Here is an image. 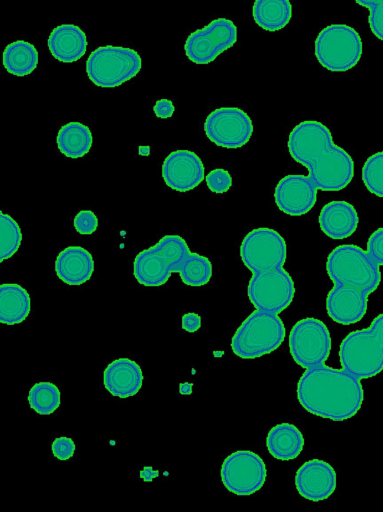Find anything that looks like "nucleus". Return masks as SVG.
<instances>
[{"instance_id":"obj_1","label":"nucleus","mask_w":383,"mask_h":512,"mask_svg":"<svg viewBox=\"0 0 383 512\" xmlns=\"http://www.w3.org/2000/svg\"><path fill=\"white\" fill-rule=\"evenodd\" d=\"M287 148L292 159L309 170L319 190H342L354 177L352 157L333 142L331 131L319 121L298 123L289 133Z\"/></svg>"},{"instance_id":"obj_2","label":"nucleus","mask_w":383,"mask_h":512,"mask_svg":"<svg viewBox=\"0 0 383 512\" xmlns=\"http://www.w3.org/2000/svg\"><path fill=\"white\" fill-rule=\"evenodd\" d=\"M296 393L307 412L332 421L354 417L364 400L359 378L325 364L307 368L298 380Z\"/></svg>"},{"instance_id":"obj_3","label":"nucleus","mask_w":383,"mask_h":512,"mask_svg":"<svg viewBox=\"0 0 383 512\" xmlns=\"http://www.w3.org/2000/svg\"><path fill=\"white\" fill-rule=\"evenodd\" d=\"M190 252L181 236L165 235L155 245L136 255L133 275L141 285L161 286L168 281L171 273H181Z\"/></svg>"},{"instance_id":"obj_4","label":"nucleus","mask_w":383,"mask_h":512,"mask_svg":"<svg viewBox=\"0 0 383 512\" xmlns=\"http://www.w3.org/2000/svg\"><path fill=\"white\" fill-rule=\"evenodd\" d=\"M285 339V326L278 313L255 309L235 331L233 353L242 359H255L275 351Z\"/></svg>"},{"instance_id":"obj_5","label":"nucleus","mask_w":383,"mask_h":512,"mask_svg":"<svg viewBox=\"0 0 383 512\" xmlns=\"http://www.w3.org/2000/svg\"><path fill=\"white\" fill-rule=\"evenodd\" d=\"M326 271L334 284L354 287L371 294L381 281L379 265L367 251L354 244L335 247L328 255Z\"/></svg>"},{"instance_id":"obj_6","label":"nucleus","mask_w":383,"mask_h":512,"mask_svg":"<svg viewBox=\"0 0 383 512\" xmlns=\"http://www.w3.org/2000/svg\"><path fill=\"white\" fill-rule=\"evenodd\" d=\"M362 55L359 33L346 24H331L315 39V56L331 72H346L356 66Z\"/></svg>"},{"instance_id":"obj_7","label":"nucleus","mask_w":383,"mask_h":512,"mask_svg":"<svg viewBox=\"0 0 383 512\" xmlns=\"http://www.w3.org/2000/svg\"><path fill=\"white\" fill-rule=\"evenodd\" d=\"M141 69V57L131 48L101 46L92 51L86 61L90 81L98 87H117L133 77Z\"/></svg>"},{"instance_id":"obj_8","label":"nucleus","mask_w":383,"mask_h":512,"mask_svg":"<svg viewBox=\"0 0 383 512\" xmlns=\"http://www.w3.org/2000/svg\"><path fill=\"white\" fill-rule=\"evenodd\" d=\"M339 359L344 370L361 379L383 370V346L370 328L350 332L341 342Z\"/></svg>"},{"instance_id":"obj_9","label":"nucleus","mask_w":383,"mask_h":512,"mask_svg":"<svg viewBox=\"0 0 383 512\" xmlns=\"http://www.w3.org/2000/svg\"><path fill=\"white\" fill-rule=\"evenodd\" d=\"M289 350L293 360L305 369L324 364L331 351L328 327L313 317L297 321L289 333Z\"/></svg>"},{"instance_id":"obj_10","label":"nucleus","mask_w":383,"mask_h":512,"mask_svg":"<svg viewBox=\"0 0 383 512\" xmlns=\"http://www.w3.org/2000/svg\"><path fill=\"white\" fill-rule=\"evenodd\" d=\"M239 254L252 273L264 272L283 267L287 259V244L276 230L259 227L244 236Z\"/></svg>"},{"instance_id":"obj_11","label":"nucleus","mask_w":383,"mask_h":512,"mask_svg":"<svg viewBox=\"0 0 383 512\" xmlns=\"http://www.w3.org/2000/svg\"><path fill=\"white\" fill-rule=\"evenodd\" d=\"M267 469L261 457L250 450H237L222 462L221 481L224 487L238 496H249L265 484Z\"/></svg>"},{"instance_id":"obj_12","label":"nucleus","mask_w":383,"mask_h":512,"mask_svg":"<svg viewBox=\"0 0 383 512\" xmlns=\"http://www.w3.org/2000/svg\"><path fill=\"white\" fill-rule=\"evenodd\" d=\"M247 295L255 309L279 314L292 303L295 284L283 267L253 273L247 286Z\"/></svg>"},{"instance_id":"obj_13","label":"nucleus","mask_w":383,"mask_h":512,"mask_svg":"<svg viewBox=\"0 0 383 512\" xmlns=\"http://www.w3.org/2000/svg\"><path fill=\"white\" fill-rule=\"evenodd\" d=\"M236 41V25L230 19L220 17L187 37L185 54L194 64H209Z\"/></svg>"},{"instance_id":"obj_14","label":"nucleus","mask_w":383,"mask_h":512,"mask_svg":"<svg viewBox=\"0 0 383 512\" xmlns=\"http://www.w3.org/2000/svg\"><path fill=\"white\" fill-rule=\"evenodd\" d=\"M250 116L237 107H221L213 110L204 122V132L215 145L236 149L246 145L253 134Z\"/></svg>"},{"instance_id":"obj_15","label":"nucleus","mask_w":383,"mask_h":512,"mask_svg":"<svg viewBox=\"0 0 383 512\" xmlns=\"http://www.w3.org/2000/svg\"><path fill=\"white\" fill-rule=\"evenodd\" d=\"M317 190L309 175H286L275 187L274 201L281 212L290 216H302L314 207Z\"/></svg>"},{"instance_id":"obj_16","label":"nucleus","mask_w":383,"mask_h":512,"mask_svg":"<svg viewBox=\"0 0 383 512\" xmlns=\"http://www.w3.org/2000/svg\"><path fill=\"white\" fill-rule=\"evenodd\" d=\"M204 172L201 158L190 150L173 151L162 164L165 184L178 192L196 188L204 180Z\"/></svg>"},{"instance_id":"obj_17","label":"nucleus","mask_w":383,"mask_h":512,"mask_svg":"<svg viewBox=\"0 0 383 512\" xmlns=\"http://www.w3.org/2000/svg\"><path fill=\"white\" fill-rule=\"evenodd\" d=\"M294 482L300 496L318 502L329 498L334 493L337 475L328 462L311 459L298 468Z\"/></svg>"},{"instance_id":"obj_18","label":"nucleus","mask_w":383,"mask_h":512,"mask_svg":"<svg viewBox=\"0 0 383 512\" xmlns=\"http://www.w3.org/2000/svg\"><path fill=\"white\" fill-rule=\"evenodd\" d=\"M368 296L367 292L360 289L334 284L326 298L327 314L338 324L357 323L366 314Z\"/></svg>"},{"instance_id":"obj_19","label":"nucleus","mask_w":383,"mask_h":512,"mask_svg":"<svg viewBox=\"0 0 383 512\" xmlns=\"http://www.w3.org/2000/svg\"><path fill=\"white\" fill-rule=\"evenodd\" d=\"M103 384L111 395L127 398L139 392L143 384V373L135 361L118 358L105 368Z\"/></svg>"},{"instance_id":"obj_20","label":"nucleus","mask_w":383,"mask_h":512,"mask_svg":"<svg viewBox=\"0 0 383 512\" xmlns=\"http://www.w3.org/2000/svg\"><path fill=\"white\" fill-rule=\"evenodd\" d=\"M318 223L322 232L329 238L345 239L356 231L359 216L349 202L330 201L321 208Z\"/></svg>"},{"instance_id":"obj_21","label":"nucleus","mask_w":383,"mask_h":512,"mask_svg":"<svg viewBox=\"0 0 383 512\" xmlns=\"http://www.w3.org/2000/svg\"><path fill=\"white\" fill-rule=\"evenodd\" d=\"M95 263L91 253L81 246H68L56 257L55 272L67 285H81L94 272Z\"/></svg>"},{"instance_id":"obj_22","label":"nucleus","mask_w":383,"mask_h":512,"mask_svg":"<svg viewBox=\"0 0 383 512\" xmlns=\"http://www.w3.org/2000/svg\"><path fill=\"white\" fill-rule=\"evenodd\" d=\"M47 45L55 59L64 63H72L84 56L88 41L80 27L73 24H61L51 31Z\"/></svg>"},{"instance_id":"obj_23","label":"nucleus","mask_w":383,"mask_h":512,"mask_svg":"<svg viewBox=\"0 0 383 512\" xmlns=\"http://www.w3.org/2000/svg\"><path fill=\"white\" fill-rule=\"evenodd\" d=\"M269 454L282 461L295 459L304 447L301 431L291 423H280L272 427L266 437Z\"/></svg>"},{"instance_id":"obj_24","label":"nucleus","mask_w":383,"mask_h":512,"mask_svg":"<svg viewBox=\"0 0 383 512\" xmlns=\"http://www.w3.org/2000/svg\"><path fill=\"white\" fill-rule=\"evenodd\" d=\"M31 311V299L25 288L15 283L0 286V322L14 325L23 322Z\"/></svg>"},{"instance_id":"obj_25","label":"nucleus","mask_w":383,"mask_h":512,"mask_svg":"<svg viewBox=\"0 0 383 512\" xmlns=\"http://www.w3.org/2000/svg\"><path fill=\"white\" fill-rule=\"evenodd\" d=\"M255 23L263 30L275 32L283 29L292 17L289 0H255L252 8Z\"/></svg>"},{"instance_id":"obj_26","label":"nucleus","mask_w":383,"mask_h":512,"mask_svg":"<svg viewBox=\"0 0 383 512\" xmlns=\"http://www.w3.org/2000/svg\"><path fill=\"white\" fill-rule=\"evenodd\" d=\"M92 142L93 137L89 127L80 122H69L58 131V149L68 158L85 156L90 151Z\"/></svg>"},{"instance_id":"obj_27","label":"nucleus","mask_w":383,"mask_h":512,"mask_svg":"<svg viewBox=\"0 0 383 512\" xmlns=\"http://www.w3.org/2000/svg\"><path fill=\"white\" fill-rule=\"evenodd\" d=\"M39 54L35 46L24 40L8 44L3 51V66L15 76L31 74L37 67Z\"/></svg>"},{"instance_id":"obj_28","label":"nucleus","mask_w":383,"mask_h":512,"mask_svg":"<svg viewBox=\"0 0 383 512\" xmlns=\"http://www.w3.org/2000/svg\"><path fill=\"white\" fill-rule=\"evenodd\" d=\"M28 402L30 407L39 415H50L60 405V390L51 382L35 383L29 390Z\"/></svg>"},{"instance_id":"obj_29","label":"nucleus","mask_w":383,"mask_h":512,"mask_svg":"<svg viewBox=\"0 0 383 512\" xmlns=\"http://www.w3.org/2000/svg\"><path fill=\"white\" fill-rule=\"evenodd\" d=\"M212 277L210 260L198 253L190 252L180 273L182 282L188 286L199 287L207 284Z\"/></svg>"},{"instance_id":"obj_30","label":"nucleus","mask_w":383,"mask_h":512,"mask_svg":"<svg viewBox=\"0 0 383 512\" xmlns=\"http://www.w3.org/2000/svg\"><path fill=\"white\" fill-rule=\"evenodd\" d=\"M22 241L18 223L8 214L0 213V262L11 258Z\"/></svg>"},{"instance_id":"obj_31","label":"nucleus","mask_w":383,"mask_h":512,"mask_svg":"<svg viewBox=\"0 0 383 512\" xmlns=\"http://www.w3.org/2000/svg\"><path fill=\"white\" fill-rule=\"evenodd\" d=\"M362 181L370 193L383 197V151L366 159L362 166Z\"/></svg>"},{"instance_id":"obj_32","label":"nucleus","mask_w":383,"mask_h":512,"mask_svg":"<svg viewBox=\"0 0 383 512\" xmlns=\"http://www.w3.org/2000/svg\"><path fill=\"white\" fill-rule=\"evenodd\" d=\"M369 9L368 24L376 38L383 41V0H354Z\"/></svg>"},{"instance_id":"obj_33","label":"nucleus","mask_w":383,"mask_h":512,"mask_svg":"<svg viewBox=\"0 0 383 512\" xmlns=\"http://www.w3.org/2000/svg\"><path fill=\"white\" fill-rule=\"evenodd\" d=\"M205 180L209 190L216 194L227 192L233 183L230 173L223 168L211 170Z\"/></svg>"},{"instance_id":"obj_34","label":"nucleus","mask_w":383,"mask_h":512,"mask_svg":"<svg viewBox=\"0 0 383 512\" xmlns=\"http://www.w3.org/2000/svg\"><path fill=\"white\" fill-rule=\"evenodd\" d=\"M98 227V218L91 210H81L74 217V228L81 235H90Z\"/></svg>"},{"instance_id":"obj_35","label":"nucleus","mask_w":383,"mask_h":512,"mask_svg":"<svg viewBox=\"0 0 383 512\" xmlns=\"http://www.w3.org/2000/svg\"><path fill=\"white\" fill-rule=\"evenodd\" d=\"M367 253L376 264L383 265V227L376 229L369 236Z\"/></svg>"},{"instance_id":"obj_36","label":"nucleus","mask_w":383,"mask_h":512,"mask_svg":"<svg viewBox=\"0 0 383 512\" xmlns=\"http://www.w3.org/2000/svg\"><path fill=\"white\" fill-rule=\"evenodd\" d=\"M53 455L59 460L71 458L75 452V443L69 437L56 438L51 445Z\"/></svg>"},{"instance_id":"obj_37","label":"nucleus","mask_w":383,"mask_h":512,"mask_svg":"<svg viewBox=\"0 0 383 512\" xmlns=\"http://www.w3.org/2000/svg\"><path fill=\"white\" fill-rule=\"evenodd\" d=\"M153 111L158 118L165 119L170 118L173 115L175 107L171 100L160 99L156 101L155 105L153 106Z\"/></svg>"},{"instance_id":"obj_38","label":"nucleus","mask_w":383,"mask_h":512,"mask_svg":"<svg viewBox=\"0 0 383 512\" xmlns=\"http://www.w3.org/2000/svg\"><path fill=\"white\" fill-rule=\"evenodd\" d=\"M201 327V317L196 313H186L182 316V328L187 332H195Z\"/></svg>"},{"instance_id":"obj_39","label":"nucleus","mask_w":383,"mask_h":512,"mask_svg":"<svg viewBox=\"0 0 383 512\" xmlns=\"http://www.w3.org/2000/svg\"><path fill=\"white\" fill-rule=\"evenodd\" d=\"M369 328L383 346V313L379 314L373 319Z\"/></svg>"},{"instance_id":"obj_40","label":"nucleus","mask_w":383,"mask_h":512,"mask_svg":"<svg viewBox=\"0 0 383 512\" xmlns=\"http://www.w3.org/2000/svg\"><path fill=\"white\" fill-rule=\"evenodd\" d=\"M159 472L157 470H154L152 467L150 466H146L144 467L141 471H140V477L143 479V481L145 482H150L152 481L154 478H156L158 476Z\"/></svg>"},{"instance_id":"obj_41","label":"nucleus","mask_w":383,"mask_h":512,"mask_svg":"<svg viewBox=\"0 0 383 512\" xmlns=\"http://www.w3.org/2000/svg\"><path fill=\"white\" fill-rule=\"evenodd\" d=\"M192 384L189 382H184L179 385V392L183 395H189L192 393Z\"/></svg>"},{"instance_id":"obj_42","label":"nucleus","mask_w":383,"mask_h":512,"mask_svg":"<svg viewBox=\"0 0 383 512\" xmlns=\"http://www.w3.org/2000/svg\"><path fill=\"white\" fill-rule=\"evenodd\" d=\"M139 154L143 155V156H148L150 154V147L149 146H140Z\"/></svg>"}]
</instances>
